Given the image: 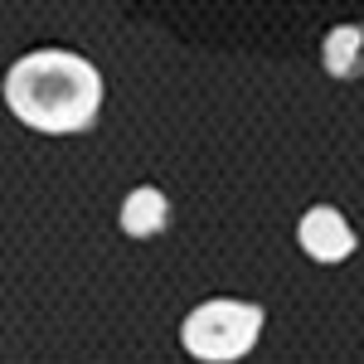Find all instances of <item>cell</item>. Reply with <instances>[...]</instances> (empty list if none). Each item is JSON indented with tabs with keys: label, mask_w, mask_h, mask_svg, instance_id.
Instances as JSON below:
<instances>
[{
	"label": "cell",
	"mask_w": 364,
	"mask_h": 364,
	"mask_svg": "<svg viewBox=\"0 0 364 364\" xmlns=\"http://www.w3.org/2000/svg\"><path fill=\"white\" fill-rule=\"evenodd\" d=\"M301 248L316 262H340V257L355 252V228L340 219V209L321 204V209H311L306 219H301Z\"/></svg>",
	"instance_id": "obj_3"
},
{
	"label": "cell",
	"mask_w": 364,
	"mask_h": 364,
	"mask_svg": "<svg viewBox=\"0 0 364 364\" xmlns=\"http://www.w3.org/2000/svg\"><path fill=\"white\" fill-rule=\"evenodd\" d=\"M5 107L34 132L73 136L97 122L102 78L87 58L68 49H34L5 73Z\"/></svg>",
	"instance_id": "obj_1"
},
{
	"label": "cell",
	"mask_w": 364,
	"mask_h": 364,
	"mask_svg": "<svg viewBox=\"0 0 364 364\" xmlns=\"http://www.w3.org/2000/svg\"><path fill=\"white\" fill-rule=\"evenodd\" d=\"M257 331H262V306H252V301H204L185 316L180 340L204 364H233L257 345Z\"/></svg>",
	"instance_id": "obj_2"
},
{
	"label": "cell",
	"mask_w": 364,
	"mask_h": 364,
	"mask_svg": "<svg viewBox=\"0 0 364 364\" xmlns=\"http://www.w3.org/2000/svg\"><path fill=\"white\" fill-rule=\"evenodd\" d=\"M360 44H364L360 25L331 29V39H326V68H331L336 78H355V73H360Z\"/></svg>",
	"instance_id": "obj_5"
},
{
	"label": "cell",
	"mask_w": 364,
	"mask_h": 364,
	"mask_svg": "<svg viewBox=\"0 0 364 364\" xmlns=\"http://www.w3.org/2000/svg\"><path fill=\"white\" fill-rule=\"evenodd\" d=\"M170 219V199L161 190H132L127 204H122V233H132V238H156Z\"/></svg>",
	"instance_id": "obj_4"
}]
</instances>
